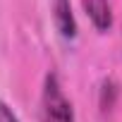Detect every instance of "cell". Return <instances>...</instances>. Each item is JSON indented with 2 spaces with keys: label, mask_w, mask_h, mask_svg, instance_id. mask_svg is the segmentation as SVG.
Segmentation results:
<instances>
[{
  "label": "cell",
  "mask_w": 122,
  "mask_h": 122,
  "mask_svg": "<svg viewBox=\"0 0 122 122\" xmlns=\"http://www.w3.org/2000/svg\"><path fill=\"white\" fill-rule=\"evenodd\" d=\"M84 10L91 19V24L98 31H108L112 26V12H110V0H81Z\"/></svg>",
  "instance_id": "3957f363"
},
{
  "label": "cell",
  "mask_w": 122,
  "mask_h": 122,
  "mask_svg": "<svg viewBox=\"0 0 122 122\" xmlns=\"http://www.w3.org/2000/svg\"><path fill=\"white\" fill-rule=\"evenodd\" d=\"M50 7H53V19H55L60 36L74 38L77 36V22H74V15H72V3L70 0H53Z\"/></svg>",
  "instance_id": "7a4b0ae2"
},
{
  "label": "cell",
  "mask_w": 122,
  "mask_h": 122,
  "mask_svg": "<svg viewBox=\"0 0 122 122\" xmlns=\"http://www.w3.org/2000/svg\"><path fill=\"white\" fill-rule=\"evenodd\" d=\"M0 122H19L17 115L12 112V108H10L5 101H0Z\"/></svg>",
  "instance_id": "277c9868"
},
{
  "label": "cell",
  "mask_w": 122,
  "mask_h": 122,
  "mask_svg": "<svg viewBox=\"0 0 122 122\" xmlns=\"http://www.w3.org/2000/svg\"><path fill=\"white\" fill-rule=\"evenodd\" d=\"M41 122H74L72 103L53 72L46 74L41 91Z\"/></svg>",
  "instance_id": "6da1fadb"
}]
</instances>
